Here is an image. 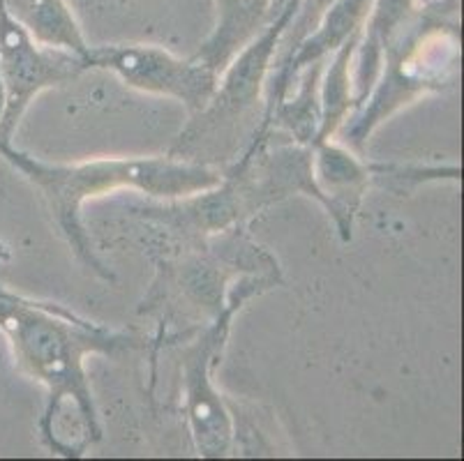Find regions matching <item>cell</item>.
<instances>
[{"label": "cell", "instance_id": "obj_5", "mask_svg": "<svg viewBox=\"0 0 464 461\" xmlns=\"http://www.w3.org/2000/svg\"><path fill=\"white\" fill-rule=\"evenodd\" d=\"M282 282L264 274H240L229 289L225 310L201 325L180 353L183 411L194 450L204 459H225L236 450V418L229 401L215 388V370L222 362L234 316L256 295Z\"/></svg>", "mask_w": 464, "mask_h": 461}, {"label": "cell", "instance_id": "obj_9", "mask_svg": "<svg viewBox=\"0 0 464 461\" xmlns=\"http://www.w3.org/2000/svg\"><path fill=\"white\" fill-rule=\"evenodd\" d=\"M218 19L210 35L194 53L213 72H222L271 24L273 0H215Z\"/></svg>", "mask_w": 464, "mask_h": 461}, {"label": "cell", "instance_id": "obj_4", "mask_svg": "<svg viewBox=\"0 0 464 461\" xmlns=\"http://www.w3.org/2000/svg\"><path fill=\"white\" fill-rule=\"evenodd\" d=\"M294 14L296 10L282 12L219 72L218 88L208 104L201 111L189 113L192 118L167 155L225 168L250 146L264 113V91L277 44Z\"/></svg>", "mask_w": 464, "mask_h": 461}, {"label": "cell", "instance_id": "obj_6", "mask_svg": "<svg viewBox=\"0 0 464 461\" xmlns=\"http://www.w3.org/2000/svg\"><path fill=\"white\" fill-rule=\"evenodd\" d=\"M86 70L116 74L125 86L149 95L171 97L189 113L208 104L218 88V72L197 58H179L158 44H100L86 53Z\"/></svg>", "mask_w": 464, "mask_h": 461}, {"label": "cell", "instance_id": "obj_12", "mask_svg": "<svg viewBox=\"0 0 464 461\" xmlns=\"http://www.w3.org/2000/svg\"><path fill=\"white\" fill-rule=\"evenodd\" d=\"M459 167H428V164H370L372 183L383 185L398 194L411 192L423 183L432 180H458Z\"/></svg>", "mask_w": 464, "mask_h": 461}, {"label": "cell", "instance_id": "obj_13", "mask_svg": "<svg viewBox=\"0 0 464 461\" xmlns=\"http://www.w3.org/2000/svg\"><path fill=\"white\" fill-rule=\"evenodd\" d=\"M335 0H301L296 7V14L291 19V24L286 25L285 35H282L280 44H277V53H276V61H273L271 70L276 67H282L286 61L291 58V53L298 49L303 40L314 31L322 16L326 14L328 7L333 5Z\"/></svg>", "mask_w": 464, "mask_h": 461}, {"label": "cell", "instance_id": "obj_1", "mask_svg": "<svg viewBox=\"0 0 464 461\" xmlns=\"http://www.w3.org/2000/svg\"><path fill=\"white\" fill-rule=\"evenodd\" d=\"M0 335L10 344L21 371L46 390V408L40 418V437L49 447L63 406L77 411L88 443L102 438L95 397L86 374L91 355H118L137 349L139 340L74 314L49 300L26 298L0 284Z\"/></svg>", "mask_w": 464, "mask_h": 461}, {"label": "cell", "instance_id": "obj_3", "mask_svg": "<svg viewBox=\"0 0 464 461\" xmlns=\"http://www.w3.org/2000/svg\"><path fill=\"white\" fill-rule=\"evenodd\" d=\"M458 10V0H420L411 19L388 40L372 91L340 127L352 150L361 152L391 116L453 86L462 62Z\"/></svg>", "mask_w": 464, "mask_h": 461}, {"label": "cell", "instance_id": "obj_10", "mask_svg": "<svg viewBox=\"0 0 464 461\" xmlns=\"http://www.w3.org/2000/svg\"><path fill=\"white\" fill-rule=\"evenodd\" d=\"M12 16L42 46L63 49L86 58L91 44L72 14L67 0H3Z\"/></svg>", "mask_w": 464, "mask_h": 461}, {"label": "cell", "instance_id": "obj_8", "mask_svg": "<svg viewBox=\"0 0 464 461\" xmlns=\"http://www.w3.org/2000/svg\"><path fill=\"white\" fill-rule=\"evenodd\" d=\"M312 178L319 189V206L333 219L340 240L352 243L358 210L372 185L370 162L333 137L312 146Z\"/></svg>", "mask_w": 464, "mask_h": 461}, {"label": "cell", "instance_id": "obj_11", "mask_svg": "<svg viewBox=\"0 0 464 461\" xmlns=\"http://www.w3.org/2000/svg\"><path fill=\"white\" fill-rule=\"evenodd\" d=\"M361 35V33H358ZM358 35L347 40L340 49H335L326 58V65L322 72V83H319V100H322V127L316 141L333 139L340 127L344 125L353 111V86H352V58L356 49ZM314 141V143H316Z\"/></svg>", "mask_w": 464, "mask_h": 461}, {"label": "cell", "instance_id": "obj_7", "mask_svg": "<svg viewBox=\"0 0 464 461\" xmlns=\"http://www.w3.org/2000/svg\"><path fill=\"white\" fill-rule=\"evenodd\" d=\"M83 72L86 61L82 56L37 44L0 0V74L7 97L0 143H12L19 120L37 95L77 79Z\"/></svg>", "mask_w": 464, "mask_h": 461}, {"label": "cell", "instance_id": "obj_2", "mask_svg": "<svg viewBox=\"0 0 464 461\" xmlns=\"http://www.w3.org/2000/svg\"><path fill=\"white\" fill-rule=\"evenodd\" d=\"M0 158L42 194L58 231L79 264L111 284L113 273L100 261L83 226L82 210L88 198L111 192H139L160 201L192 197L222 183V168L185 162L171 155L153 158H102L88 162H42L14 143H0Z\"/></svg>", "mask_w": 464, "mask_h": 461}]
</instances>
